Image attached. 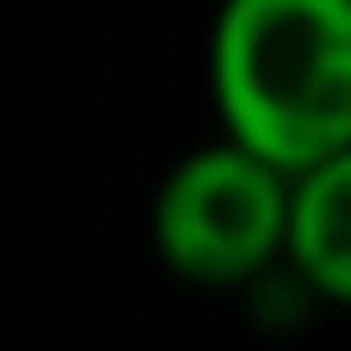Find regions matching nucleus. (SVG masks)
Masks as SVG:
<instances>
[{
	"mask_svg": "<svg viewBox=\"0 0 351 351\" xmlns=\"http://www.w3.org/2000/svg\"><path fill=\"white\" fill-rule=\"evenodd\" d=\"M208 98L221 137L287 176L351 143V0H221Z\"/></svg>",
	"mask_w": 351,
	"mask_h": 351,
	"instance_id": "obj_1",
	"label": "nucleus"
},
{
	"mask_svg": "<svg viewBox=\"0 0 351 351\" xmlns=\"http://www.w3.org/2000/svg\"><path fill=\"white\" fill-rule=\"evenodd\" d=\"M280 234H287V169L254 156L234 137L189 150L156 182L150 241L156 261L189 287L228 293L274 280Z\"/></svg>",
	"mask_w": 351,
	"mask_h": 351,
	"instance_id": "obj_2",
	"label": "nucleus"
},
{
	"mask_svg": "<svg viewBox=\"0 0 351 351\" xmlns=\"http://www.w3.org/2000/svg\"><path fill=\"white\" fill-rule=\"evenodd\" d=\"M280 274L306 300L351 313V143L287 176V234Z\"/></svg>",
	"mask_w": 351,
	"mask_h": 351,
	"instance_id": "obj_3",
	"label": "nucleus"
}]
</instances>
